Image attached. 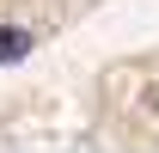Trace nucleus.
Segmentation results:
<instances>
[{
  "mask_svg": "<svg viewBox=\"0 0 159 153\" xmlns=\"http://www.w3.org/2000/svg\"><path fill=\"white\" fill-rule=\"evenodd\" d=\"M25 49H31V31H12V25H6V31H0V67H6V61H19Z\"/></svg>",
  "mask_w": 159,
  "mask_h": 153,
  "instance_id": "1",
  "label": "nucleus"
}]
</instances>
